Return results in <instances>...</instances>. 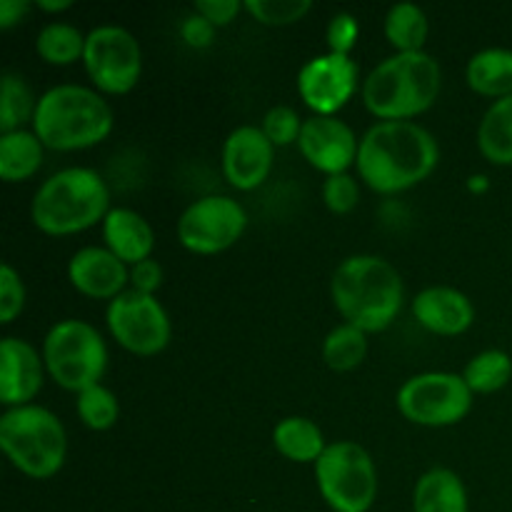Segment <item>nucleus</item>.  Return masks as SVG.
I'll return each mask as SVG.
<instances>
[{"label": "nucleus", "mask_w": 512, "mask_h": 512, "mask_svg": "<svg viewBox=\"0 0 512 512\" xmlns=\"http://www.w3.org/2000/svg\"><path fill=\"white\" fill-rule=\"evenodd\" d=\"M440 160L438 140L413 120H380L360 138V180L380 195H395L430 178Z\"/></svg>", "instance_id": "f257e3e1"}, {"label": "nucleus", "mask_w": 512, "mask_h": 512, "mask_svg": "<svg viewBox=\"0 0 512 512\" xmlns=\"http://www.w3.org/2000/svg\"><path fill=\"white\" fill-rule=\"evenodd\" d=\"M330 295L345 323L368 333H383L403 310V278L380 255H350L335 268Z\"/></svg>", "instance_id": "f03ea898"}, {"label": "nucleus", "mask_w": 512, "mask_h": 512, "mask_svg": "<svg viewBox=\"0 0 512 512\" xmlns=\"http://www.w3.org/2000/svg\"><path fill=\"white\" fill-rule=\"evenodd\" d=\"M33 133L45 148L60 153L93 148L113 133V108L93 88L55 85L38 98Z\"/></svg>", "instance_id": "7ed1b4c3"}, {"label": "nucleus", "mask_w": 512, "mask_h": 512, "mask_svg": "<svg viewBox=\"0 0 512 512\" xmlns=\"http://www.w3.org/2000/svg\"><path fill=\"white\" fill-rule=\"evenodd\" d=\"M440 88L443 70L433 55L395 53L363 80V103L380 120H410L433 108Z\"/></svg>", "instance_id": "20e7f679"}, {"label": "nucleus", "mask_w": 512, "mask_h": 512, "mask_svg": "<svg viewBox=\"0 0 512 512\" xmlns=\"http://www.w3.org/2000/svg\"><path fill=\"white\" fill-rule=\"evenodd\" d=\"M110 213V190L98 170L63 168L33 195L30 218L45 235H75L93 228Z\"/></svg>", "instance_id": "39448f33"}, {"label": "nucleus", "mask_w": 512, "mask_h": 512, "mask_svg": "<svg viewBox=\"0 0 512 512\" xmlns=\"http://www.w3.org/2000/svg\"><path fill=\"white\" fill-rule=\"evenodd\" d=\"M0 448L20 473L48 480L65 465L68 435L58 415L30 403L0 415Z\"/></svg>", "instance_id": "423d86ee"}, {"label": "nucleus", "mask_w": 512, "mask_h": 512, "mask_svg": "<svg viewBox=\"0 0 512 512\" xmlns=\"http://www.w3.org/2000/svg\"><path fill=\"white\" fill-rule=\"evenodd\" d=\"M43 360L50 378L70 393L100 385L108 370V345L95 325L85 320H60L43 340Z\"/></svg>", "instance_id": "0eeeda50"}, {"label": "nucleus", "mask_w": 512, "mask_h": 512, "mask_svg": "<svg viewBox=\"0 0 512 512\" xmlns=\"http://www.w3.org/2000/svg\"><path fill=\"white\" fill-rule=\"evenodd\" d=\"M315 483L335 512H368L378 498V468L363 445L338 440L315 463Z\"/></svg>", "instance_id": "6e6552de"}, {"label": "nucleus", "mask_w": 512, "mask_h": 512, "mask_svg": "<svg viewBox=\"0 0 512 512\" xmlns=\"http://www.w3.org/2000/svg\"><path fill=\"white\" fill-rule=\"evenodd\" d=\"M473 408V390L458 373H420L398 390V410L423 428L458 425Z\"/></svg>", "instance_id": "1a4fd4ad"}, {"label": "nucleus", "mask_w": 512, "mask_h": 512, "mask_svg": "<svg viewBox=\"0 0 512 512\" xmlns=\"http://www.w3.org/2000/svg\"><path fill=\"white\" fill-rule=\"evenodd\" d=\"M83 65L98 93L125 95L138 85L143 73V50L130 30L98 25L85 38Z\"/></svg>", "instance_id": "9d476101"}, {"label": "nucleus", "mask_w": 512, "mask_h": 512, "mask_svg": "<svg viewBox=\"0 0 512 512\" xmlns=\"http://www.w3.org/2000/svg\"><path fill=\"white\" fill-rule=\"evenodd\" d=\"M105 323L115 343L140 358H153L163 353L173 335L170 318L160 300L133 288L110 300L105 310Z\"/></svg>", "instance_id": "9b49d317"}, {"label": "nucleus", "mask_w": 512, "mask_h": 512, "mask_svg": "<svg viewBox=\"0 0 512 512\" xmlns=\"http://www.w3.org/2000/svg\"><path fill=\"white\" fill-rule=\"evenodd\" d=\"M248 228V213L228 195H205L183 210L178 240L195 255H218L233 248Z\"/></svg>", "instance_id": "f8f14e48"}, {"label": "nucleus", "mask_w": 512, "mask_h": 512, "mask_svg": "<svg viewBox=\"0 0 512 512\" xmlns=\"http://www.w3.org/2000/svg\"><path fill=\"white\" fill-rule=\"evenodd\" d=\"M358 90V63L350 55H315L300 68L298 93L315 115H335Z\"/></svg>", "instance_id": "ddd939ff"}, {"label": "nucleus", "mask_w": 512, "mask_h": 512, "mask_svg": "<svg viewBox=\"0 0 512 512\" xmlns=\"http://www.w3.org/2000/svg\"><path fill=\"white\" fill-rule=\"evenodd\" d=\"M298 148L315 170L330 178V175L348 173L350 165H355L360 140L338 115H310L300 130Z\"/></svg>", "instance_id": "4468645a"}, {"label": "nucleus", "mask_w": 512, "mask_h": 512, "mask_svg": "<svg viewBox=\"0 0 512 512\" xmlns=\"http://www.w3.org/2000/svg\"><path fill=\"white\" fill-rule=\"evenodd\" d=\"M275 145L260 125H240L223 143V173L233 188L255 190L273 170Z\"/></svg>", "instance_id": "2eb2a0df"}, {"label": "nucleus", "mask_w": 512, "mask_h": 512, "mask_svg": "<svg viewBox=\"0 0 512 512\" xmlns=\"http://www.w3.org/2000/svg\"><path fill=\"white\" fill-rule=\"evenodd\" d=\"M45 360L28 340L3 338L0 343V403L5 408L30 405L43 388Z\"/></svg>", "instance_id": "dca6fc26"}, {"label": "nucleus", "mask_w": 512, "mask_h": 512, "mask_svg": "<svg viewBox=\"0 0 512 512\" xmlns=\"http://www.w3.org/2000/svg\"><path fill=\"white\" fill-rule=\"evenodd\" d=\"M68 280L80 295L93 300H115L130 285V268L108 248H80L68 263Z\"/></svg>", "instance_id": "f3484780"}, {"label": "nucleus", "mask_w": 512, "mask_h": 512, "mask_svg": "<svg viewBox=\"0 0 512 512\" xmlns=\"http://www.w3.org/2000/svg\"><path fill=\"white\" fill-rule=\"evenodd\" d=\"M413 315L428 333L453 338V335H463L473 325L475 308L468 295L460 290L433 285L415 295Z\"/></svg>", "instance_id": "a211bd4d"}, {"label": "nucleus", "mask_w": 512, "mask_h": 512, "mask_svg": "<svg viewBox=\"0 0 512 512\" xmlns=\"http://www.w3.org/2000/svg\"><path fill=\"white\" fill-rule=\"evenodd\" d=\"M103 238L105 248L118 255L128 268L148 260L155 245L153 228L133 208H110L103 220Z\"/></svg>", "instance_id": "6ab92c4d"}, {"label": "nucleus", "mask_w": 512, "mask_h": 512, "mask_svg": "<svg viewBox=\"0 0 512 512\" xmlns=\"http://www.w3.org/2000/svg\"><path fill=\"white\" fill-rule=\"evenodd\" d=\"M413 512H470L468 490L458 473L433 468L418 478L413 488Z\"/></svg>", "instance_id": "aec40b11"}, {"label": "nucleus", "mask_w": 512, "mask_h": 512, "mask_svg": "<svg viewBox=\"0 0 512 512\" xmlns=\"http://www.w3.org/2000/svg\"><path fill=\"white\" fill-rule=\"evenodd\" d=\"M468 85L485 98H508L512 95V50L485 48L468 60L465 70Z\"/></svg>", "instance_id": "412c9836"}, {"label": "nucleus", "mask_w": 512, "mask_h": 512, "mask_svg": "<svg viewBox=\"0 0 512 512\" xmlns=\"http://www.w3.org/2000/svg\"><path fill=\"white\" fill-rule=\"evenodd\" d=\"M273 445L290 463H318L328 443L325 435L313 420L308 418H285L273 428Z\"/></svg>", "instance_id": "4be33fe9"}, {"label": "nucleus", "mask_w": 512, "mask_h": 512, "mask_svg": "<svg viewBox=\"0 0 512 512\" xmlns=\"http://www.w3.org/2000/svg\"><path fill=\"white\" fill-rule=\"evenodd\" d=\"M45 145L33 130H13L0 135V178L5 183H20L33 178L43 165Z\"/></svg>", "instance_id": "5701e85b"}, {"label": "nucleus", "mask_w": 512, "mask_h": 512, "mask_svg": "<svg viewBox=\"0 0 512 512\" xmlns=\"http://www.w3.org/2000/svg\"><path fill=\"white\" fill-rule=\"evenodd\" d=\"M478 148L493 165H512V95L485 110L478 128Z\"/></svg>", "instance_id": "b1692460"}, {"label": "nucleus", "mask_w": 512, "mask_h": 512, "mask_svg": "<svg viewBox=\"0 0 512 512\" xmlns=\"http://www.w3.org/2000/svg\"><path fill=\"white\" fill-rule=\"evenodd\" d=\"M430 25L423 8L413 3H398L385 15V38L398 53H418L428 40Z\"/></svg>", "instance_id": "393cba45"}, {"label": "nucleus", "mask_w": 512, "mask_h": 512, "mask_svg": "<svg viewBox=\"0 0 512 512\" xmlns=\"http://www.w3.org/2000/svg\"><path fill=\"white\" fill-rule=\"evenodd\" d=\"M38 98L33 95L23 75L3 73L0 78V133L25 130L23 125H33Z\"/></svg>", "instance_id": "a878e982"}, {"label": "nucleus", "mask_w": 512, "mask_h": 512, "mask_svg": "<svg viewBox=\"0 0 512 512\" xmlns=\"http://www.w3.org/2000/svg\"><path fill=\"white\" fill-rule=\"evenodd\" d=\"M88 35L70 23H48L35 38V50L48 65H73L83 60Z\"/></svg>", "instance_id": "bb28decb"}, {"label": "nucleus", "mask_w": 512, "mask_h": 512, "mask_svg": "<svg viewBox=\"0 0 512 512\" xmlns=\"http://www.w3.org/2000/svg\"><path fill=\"white\" fill-rule=\"evenodd\" d=\"M468 388L480 395H490L503 390L512 378V358L505 350H483L475 355L463 373Z\"/></svg>", "instance_id": "cd10ccee"}, {"label": "nucleus", "mask_w": 512, "mask_h": 512, "mask_svg": "<svg viewBox=\"0 0 512 512\" xmlns=\"http://www.w3.org/2000/svg\"><path fill=\"white\" fill-rule=\"evenodd\" d=\"M365 355H368V340H365L363 330L355 328V325L343 323L325 335L323 360L328 368L348 373L363 363Z\"/></svg>", "instance_id": "c85d7f7f"}, {"label": "nucleus", "mask_w": 512, "mask_h": 512, "mask_svg": "<svg viewBox=\"0 0 512 512\" xmlns=\"http://www.w3.org/2000/svg\"><path fill=\"white\" fill-rule=\"evenodd\" d=\"M75 410H78V418L83 420L85 428L98 430V433L113 428L120 418L118 398L105 385H93V388L78 393Z\"/></svg>", "instance_id": "c756f323"}, {"label": "nucleus", "mask_w": 512, "mask_h": 512, "mask_svg": "<svg viewBox=\"0 0 512 512\" xmlns=\"http://www.w3.org/2000/svg\"><path fill=\"white\" fill-rule=\"evenodd\" d=\"M243 8L263 25H293L313 10L310 0H248Z\"/></svg>", "instance_id": "7c9ffc66"}, {"label": "nucleus", "mask_w": 512, "mask_h": 512, "mask_svg": "<svg viewBox=\"0 0 512 512\" xmlns=\"http://www.w3.org/2000/svg\"><path fill=\"white\" fill-rule=\"evenodd\" d=\"M303 123L305 120H300V115L295 113L290 105H275V108H270L268 113H265L260 128H263V133L268 135V140L275 148H278V145L285 148V145L298 143Z\"/></svg>", "instance_id": "2f4dec72"}, {"label": "nucleus", "mask_w": 512, "mask_h": 512, "mask_svg": "<svg viewBox=\"0 0 512 512\" xmlns=\"http://www.w3.org/2000/svg\"><path fill=\"white\" fill-rule=\"evenodd\" d=\"M323 203L328 205L330 213L348 215L358 208L360 203V185L350 173L330 175L323 183Z\"/></svg>", "instance_id": "473e14b6"}, {"label": "nucleus", "mask_w": 512, "mask_h": 512, "mask_svg": "<svg viewBox=\"0 0 512 512\" xmlns=\"http://www.w3.org/2000/svg\"><path fill=\"white\" fill-rule=\"evenodd\" d=\"M25 308V285L8 263L0 268V323L10 325Z\"/></svg>", "instance_id": "72a5a7b5"}, {"label": "nucleus", "mask_w": 512, "mask_h": 512, "mask_svg": "<svg viewBox=\"0 0 512 512\" xmlns=\"http://www.w3.org/2000/svg\"><path fill=\"white\" fill-rule=\"evenodd\" d=\"M360 35V23L353 13H338L328 23V48L330 53L350 55Z\"/></svg>", "instance_id": "f704fd0d"}, {"label": "nucleus", "mask_w": 512, "mask_h": 512, "mask_svg": "<svg viewBox=\"0 0 512 512\" xmlns=\"http://www.w3.org/2000/svg\"><path fill=\"white\" fill-rule=\"evenodd\" d=\"M193 10L198 15H203L205 20H210L215 28H223V25L233 23V20L238 18L240 10L245 8L238 0H198V3L193 5Z\"/></svg>", "instance_id": "c9c22d12"}, {"label": "nucleus", "mask_w": 512, "mask_h": 512, "mask_svg": "<svg viewBox=\"0 0 512 512\" xmlns=\"http://www.w3.org/2000/svg\"><path fill=\"white\" fill-rule=\"evenodd\" d=\"M160 285H163V268H160L158 260L148 258L130 268V288L138 290V293L155 295Z\"/></svg>", "instance_id": "e433bc0d"}, {"label": "nucleus", "mask_w": 512, "mask_h": 512, "mask_svg": "<svg viewBox=\"0 0 512 512\" xmlns=\"http://www.w3.org/2000/svg\"><path fill=\"white\" fill-rule=\"evenodd\" d=\"M180 35H183V40L190 48H208L215 40V25L193 10V13H190L188 18H183V23H180Z\"/></svg>", "instance_id": "4c0bfd02"}, {"label": "nucleus", "mask_w": 512, "mask_h": 512, "mask_svg": "<svg viewBox=\"0 0 512 512\" xmlns=\"http://www.w3.org/2000/svg\"><path fill=\"white\" fill-rule=\"evenodd\" d=\"M33 5L28 0H0V28L10 30L18 23H23L25 15L30 13Z\"/></svg>", "instance_id": "58836bf2"}, {"label": "nucleus", "mask_w": 512, "mask_h": 512, "mask_svg": "<svg viewBox=\"0 0 512 512\" xmlns=\"http://www.w3.org/2000/svg\"><path fill=\"white\" fill-rule=\"evenodd\" d=\"M38 8L43 13H63L73 8V0H38Z\"/></svg>", "instance_id": "ea45409f"}, {"label": "nucleus", "mask_w": 512, "mask_h": 512, "mask_svg": "<svg viewBox=\"0 0 512 512\" xmlns=\"http://www.w3.org/2000/svg\"><path fill=\"white\" fill-rule=\"evenodd\" d=\"M470 180H473V183H470V188H473V190H485V188H488V183H485L483 175H475V178H470Z\"/></svg>", "instance_id": "a19ab883"}]
</instances>
